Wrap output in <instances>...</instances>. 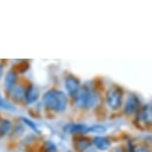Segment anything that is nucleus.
<instances>
[{"instance_id": "f257e3e1", "label": "nucleus", "mask_w": 152, "mask_h": 152, "mask_svg": "<svg viewBox=\"0 0 152 152\" xmlns=\"http://www.w3.org/2000/svg\"><path fill=\"white\" fill-rule=\"evenodd\" d=\"M45 107L54 111H64L68 104V97L61 91L51 90L43 97Z\"/></svg>"}, {"instance_id": "f03ea898", "label": "nucleus", "mask_w": 152, "mask_h": 152, "mask_svg": "<svg viewBox=\"0 0 152 152\" xmlns=\"http://www.w3.org/2000/svg\"><path fill=\"white\" fill-rule=\"evenodd\" d=\"M99 97L97 94L94 90L90 88H85L79 91L78 94L76 96V104L79 107L83 108H91L94 107L99 104Z\"/></svg>"}, {"instance_id": "7ed1b4c3", "label": "nucleus", "mask_w": 152, "mask_h": 152, "mask_svg": "<svg viewBox=\"0 0 152 152\" xmlns=\"http://www.w3.org/2000/svg\"><path fill=\"white\" fill-rule=\"evenodd\" d=\"M123 91L118 87H113L110 88L107 94V102L111 110H117L122 104Z\"/></svg>"}, {"instance_id": "20e7f679", "label": "nucleus", "mask_w": 152, "mask_h": 152, "mask_svg": "<svg viewBox=\"0 0 152 152\" xmlns=\"http://www.w3.org/2000/svg\"><path fill=\"white\" fill-rule=\"evenodd\" d=\"M66 90L70 96H77L80 91V82L74 77H68L65 81Z\"/></svg>"}, {"instance_id": "39448f33", "label": "nucleus", "mask_w": 152, "mask_h": 152, "mask_svg": "<svg viewBox=\"0 0 152 152\" xmlns=\"http://www.w3.org/2000/svg\"><path fill=\"white\" fill-rule=\"evenodd\" d=\"M139 107V99L136 96H129V99H127L124 107V110L126 113L132 114L134 113H136L138 110Z\"/></svg>"}, {"instance_id": "423d86ee", "label": "nucleus", "mask_w": 152, "mask_h": 152, "mask_svg": "<svg viewBox=\"0 0 152 152\" xmlns=\"http://www.w3.org/2000/svg\"><path fill=\"white\" fill-rule=\"evenodd\" d=\"M138 119L141 120V121L144 123H148V124L152 123V105L151 104L145 105V107L139 111Z\"/></svg>"}, {"instance_id": "0eeeda50", "label": "nucleus", "mask_w": 152, "mask_h": 152, "mask_svg": "<svg viewBox=\"0 0 152 152\" xmlns=\"http://www.w3.org/2000/svg\"><path fill=\"white\" fill-rule=\"evenodd\" d=\"M65 130L70 133H86L90 131V127L86 124H69L65 127Z\"/></svg>"}, {"instance_id": "6e6552de", "label": "nucleus", "mask_w": 152, "mask_h": 152, "mask_svg": "<svg viewBox=\"0 0 152 152\" xmlns=\"http://www.w3.org/2000/svg\"><path fill=\"white\" fill-rule=\"evenodd\" d=\"M25 97H26V102L27 104H33L35 102L39 97V90L36 87H31L28 88L27 93L25 94Z\"/></svg>"}, {"instance_id": "1a4fd4ad", "label": "nucleus", "mask_w": 152, "mask_h": 152, "mask_svg": "<svg viewBox=\"0 0 152 152\" xmlns=\"http://www.w3.org/2000/svg\"><path fill=\"white\" fill-rule=\"evenodd\" d=\"M94 144L96 145V148L100 149V150H107V149L110 147V140L105 137L102 136H96V138L94 139Z\"/></svg>"}, {"instance_id": "9d476101", "label": "nucleus", "mask_w": 152, "mask_h": 152, "mask_svg": "<svg viewBox=\"0 0 152 152\" xmlns=\"http://www.w3.org/2000/svg\"><path fill=\"white\" fill-rule=\"evenodd\" d=\"M17 81V75L14 71L8 72V74L5 77V87L7 90H12L15 87V83Z\"/></svg>"}, {"instance_id": "9b49d317", "label": "nucleus", "mask_w": 152, "mask_h": 152, "mask_svg": "<svg viewBox=\"0 0 152 152\" xmlns=\"http://www.w3.org/2000/svg\"><path fill=\"white\" fill-rule=\"evenodd\" d=\"M11 122L7 119H1L0 120V136L5 135L8 131L10 130Z\"/></svg>"}, {"instance_id": "f8f14e48", "label": "nucleus", "mask_w": 152, "mask_h": 152, "mask_svg": "<svg viewBox=\"0 0 152 152\" xmlns=\"http://www.w3.org/2000/svg\"><path fill=\"white\" fill-rule=\"evenodd\" d=\"M24 96H25V93H24V90H23L22 87H20V86H15V87L12 88V96L16 100H21Z\"/></svg>"}, {"instance_id": "ddd939ff", "label": "nucleus", "mask_w": 152, "mask_h": 152, "mask_svg": "<svg viewBox=\"0 0 152 152\" xmlns=\"http://www.w3.org/2000/svg\"><path fill=\"white\" fill-rule=\"evenodd\" d=\"M90 141H88V139H80L77 141V147H78L80 150H84V149H86L88 147V145H90Z\"/></svg>"}, {"instance_id": "4468645a", "label": "nucleus", "mask_w": 152, "mask_h": 152, "mask_svg": "<svg viewBox=\"0 0 152 152\" xmlns=\"http://www.w3.org/2000/svg\"><path fill=\"white\" fill-rule=\"evenodd\" d=\"M0 107L5 108V110H14V107L11 104H9L6 100H4L0 96Z\"/></svg>"}, {"instance_id": "2eb2a0df", "label": "nucleus", "mask_w": 152, "mask_h": 152, "mask_svg": "<svg viewBox=\"0 0 152 152\" xmlns=\"http://www.w3.org/2000/svg\"><path fill=\"white\" fill-rule=\"evenodd\" d=\"M45 151L46 152H57V147L52 142H47L45 144Z\"/></svg>"}, {"instance_id": "dca6fc26", "label": "nucleus", "mask_w": 152, "mask_h": 152, "mask_svg": "<svg viewBox=\"0 0 152 152\" xmlns=\"http://www.w3.org/2000/svg\"><path fill=\"white\" fill-rule=\"evenodd\" d=\"M23 121H24L25 123H27V124L29 125V127H30L32 130L36 131V132H38V133H39L38 128H37V126H36V124H35V123H34V122H32V121H31V120L27 119V118H23Z\"/></svg>"}, {"instance_id": "f3484780", "label": "nucleus", "mask_w": 152, "mask_h": 152, "mask_svg": "<svg viewBox=\"0 0 152 152\" xmlns=\"http://www.w3.org/2000/svg\"><path fill=\"white\" fill-rule=\"evenodd\" d=\"M105 128L102 125H94L93 127H90V131H94V132H104Z\"/></svg>"}, {"instance_id": "a211bd4d", "label": "nucleus", "mask_w": 152, "mask_h": 152, "mask_svg": "<svg viewBox=\"0 0 152 152\" xmlns=\"http://www.w3.org/2000/svg\"><path fill=\"white\" fill-rule=\"evenodd\" d=\"M2 75H3V67L0 65V79L2 78Z\"/></svg>"}, {"instance_id": "6ab92c4d", "label": "nucleus", "mask_w": 152, "mask_h": 152, "mask_svg": "<svg viewBox=\"0 0 152 152\" xmlns=\"http://www.w3.org/2000/svg\"><path fill=\"white\" fill-rule=\"evenodd\" d=\"M136 152H148V151L146 150V149H144V148H141V149H138Z\"/></svg>"}]
</instances>
